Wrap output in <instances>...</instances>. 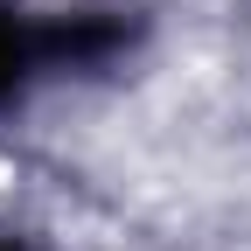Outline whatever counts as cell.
<instances>
[{"instance_id":"6da1fadb","label":"cell","mask_w":251,"mask_h":251,"mask_svg":"<svg viewBox=\"0 0 251 251\" xmlns=\"http://www.w3.org/2000/svg\"><path fill=\"white\" fill-rule=\"evenodd\" d=\"M35 63H56V21H21L7 0H0V98H7Z\"/></svg>"},{"instance_id":"7a4b0ae2","label":"cell","mask_w":251,"mask_h":251,"mask_svg":"<svg viewBox=\"0 0 251 251\" xmlns=\"http://www.w3.org/2000/svg\"><path fill=\"white\" fill-rule=\"evenodd\" d=\"M0 251H21V244H0Z\"/></svg>"}]
</instances>
